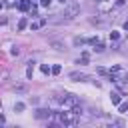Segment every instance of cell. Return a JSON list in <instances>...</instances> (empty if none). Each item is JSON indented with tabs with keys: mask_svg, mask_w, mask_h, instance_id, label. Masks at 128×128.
I'll return each instance as SVG.
<instances>
[{
	"mask_svg": "<svg viewBox=\"0 0 128 128\" xmlns=\"http://www.w3.org/2000/svg\"><path fill=\"white\" fill-rule=\"evenodd\" d=\"M54 120H56V124H62V126H76L78 124V114H74L68 108V112H56Z\"/></svg>",
	"mask_w": 128,
	"mask_h": 128,
	"instance_id": "1",
	"label": "cell"
},
{
	"mask_svg": "<svg viewBox=\"0 0 128 128\" xmlns=\"http://www.w3.org/2000/svg\"><path fill=\"white\" fill-rule=\"evenodd\" d=\"M78 12H80V6H78L76 2H70V4L64 8V12H62V14H58V16H62L64 20H72L74 16H78Z\"/></svg>",
	"mask_w": 128,
	"mask_h": 128,
	"instance_id": "2",
	"label": "cell"
},
{
	"mask_svg": "<svg viewBox=\"0 0 128 128\" xmlns=\"http://www.w3.org/2000/svg\"><path fill=\"white\" fill-rule=\"evenodd\" d=\"M76 104H78V98H76L74 94H66V96L62 98V106H64V108H74Z\"/></svg>",
	"mask_w": 128,
	"mask_h": 128,
	"instance_id": "3",
	"label": "cell"
},
{
	"mask_svg": "<svg viewBox=\"0 0 128 128\" xmlns=\"http://www.w3.org/2000/svg\"><path fill=\"white\" fill-rule=\"evenodd\" d=\"M34 116H36L38 120H44V118H50V116H52V112H50V110H46V108H38Z\"/></svg>",
	"mask_w": 128,
	"mask_h": 128,
	"instance_id": "4",
	"label": "cell"
},
{
	"mask_svg": "<svg viewBox=\"0 0 128 128\" xmlns=\"http://www.w3.org/2000/svg\"><path fill=\"white\" fill-rule=\"evenodd\" d=\"M14 92L16 94H26L28 92V86L26 84H14Z\"/></svg>",
	"mask_w": 128,
	"mask_h": 128,
	"instance_id": "5",
	"label": "cell"
},
{
	"mask_svg": "<svg viewBox=\"0 0 128 128\" xmlns=\"http://www.w3.org/2000/svg\"><path fill=\"white\" fill-rule=\"evenodd\" d=\"M88 76L86 74H82V72H72L70 74V80H86Z\"/></svg>",
	"mask_w": 128,
	"mask_h": 128,
	"instance_id": "6",
	"label": "cell"
},
{
	"mask_svg": "<svg viewBox=\"0 0 128 128\" xmlns=\"http://www.w3.org/2000/svg\"><path fill=\"white\" fill-rule=\"evenodd\" d=\"M30 6H32V4H30V0H20V2H18V8H20V10H24V12H26V10H30Z\"/></svg>",
	"mask_w": 128,
	"mask_h": 128,
	"instance_id": "7",
	"label": "cell"
},
{
	"mask_svg": "<svg viewBox=\"0 0 128 128\" xmlns=\"http://www.w3.org/2000/svg\"><path fill=\"white\" fill-rule=\"evenodd\" d=\"M32 74H34V62L30 60V62H28V68H26V76L32 78Z\"/></svg>",
	"mask_w": 128,
	"mask_h": 128,
	"instance_id": "8",
	"label": "cell"
},
{
	"mask_svg": "<svg viewBox=\"0 0 128 128\" xmlns=\"http://www.w3.org/2000/svg\"><path fill=\"white\" fill-rule=\"evenodd\" d=\"M44 24H46V20H38V22H32V26H30V28H32V30H38V28H40V26H44Z\"/></svg>",
	"mask_w": 128,
	"mask_h": 128,
	"instance_id": "9",
	"label": "cell"
},
{
	"mask_svg": "<svg viewBox=\"0 0 128 128\" xmlns=\"http://www.w3.org/2000/svg\"><path fill=\"white\" fill-rule=\"evenodd\" d=\"M110 100H112V104H120V94L112 92V94H110Z\"/></svg>",
	"mask_w": 128,
	"mask_h": 128,
	"instance_id": "10",
	"label": "cell"
},
{
	"mask_svg": "<svg viewBox=\"0 0 128 128\" xmlns=\"http://www.w3.org/2000/svg\"><path fill=\"white\" fill-rule=\"evenodd\" d=\"M40 70H42L44 74H50V72H52V68H50L48 64H42V66H40Z\"/></svg>",
	"mask_w": 128,
	"mask_h": 128,
	"instance_id": "11",
	"label": "cell"
},
{
	"mask_svg": "<svg viewBox=\"0 0 128 128\" xmlns=\"http://www.w3.org/2000/svg\"><path fill=\"white\" fill-rule=\"evenodd\" d=\"M118 110H120V112H126V110H128V102H122V104H118Z\"/></svg>",
	"mask_w": 128,
	"mask_h": 128,
	"instance_id": "12",
	"label": "cell"
},
{
	"mask_svg": "<svg viewBox=\"0 0 128 128\" xmlns=\"http://www.w3.org/2000/svg\"><path fill=\"white\" fill-rule=\"evenodd\" d=\"M26 28V18H22L20 22H18V30H24Z\"/></svg>",
	"mask_w": 128,
	"mask_h": 128,
	"instance_id": "13",
	"label": "cell"
},
{
	"mask_svg": "<svg viewBox=\"0 0 128 128\" xmlns=\"http://www.w3.org/2000/svg\"><path fill=\"white\" fill-rule=\"evenodd\" d=\"M84 42H88V40H86V38H74V44H76V46H80V44H84Z\"/></svg>",
	"mask_w": 128,
	"mask_h": 128,
	"instance_id": "14",
	"label": "cell"
},
{
	"mask_svg": "<svg viewBox=\"0 0 128 128\" xmlns=\"http://www.w3.org/2000/svg\"><path fill=\"white\" fill-rule=\"evenodd\" d=\"M14 110L22 112V110H24V104H22V102H16V104H14Z\"/></svg>",
	"mask_w": 128,
	"mask_h": 128,
	"instance_id": "15",
	"label": "cell"
},
{
	"mask_svg": "<svg viewBox=\"0 0 128 128\" xmlns=\"http://www.w3.org/2000/svg\"><path fill=\"white\" fill-rule=\"evenodd\" d=\"M60 72H62V68H60L58 64H56V66H52V74H60Z\"/></svg>",
	"mask_w": 128,
	"mask_h": 128,
	"instance_id": "16",
	"label": "cell"
},
{
	"mask_svg": "<svg viewBox=\"0 0 128 128\" xmlns=\"http://www.w3.org/2000/svg\"><path fill=\"white\" fill-rule=\"evenodd\" d=\"M110 38H112V40H118V38H120V34H118V32H112V34H110Z\"/></svg>",
	"mask_w": 128,
	"mask_h": 128,
	"instance_id": "17",
	"label": "cell"
},
{
	"mask_svg": "<svg viewBox=\"0 0 128 128\" xmlns=\"http://www.w3.org/2000/svg\"><path fill=\"white\" fill-rule=\"evenodd\" d=\"M42 6H50V0H42Z\"/></svg>",
	"mask_w": 128,
	"mask_h": 128,
	"instance_id": "18",
	"label": "cell"
},
{
	"mask_svg": "<svg viewBox=\"0 0 128 128\" xmlns=\"http://www.w3.org/2000/svg\"><path fill=\"white\" fill-rule=\"evenodd\" d=\"M124 28H126V30H128V20H126V22H124Z\"/></svg>",
	"mask_w": 128,
	"mask_h": 128,
	"instance_id": "19",
	"label": "cell"
},
{
	"mask_svg": "<svg viewBox=\"0 0 128 128\" xmlns=\"http://www.w3.org/2000/svg\"><path fill=\"white\" fill-rule=\"evenodd\" d=\"M58 2H62V4H66V0H58Z\"/></svg>",
	"mask_w": 128,
	"mask_h": 128,
	"instance_id": "20",
	"label": "cell"
},
{
	"mask_svg": "<svg viewBox=\"0 0 128 128\" xmlns=\"http://www.w3.org/2000/svg\"><path fill=\"white\" fill-rule=\"evenodd\" d=\"M0 8H2V2H0Z\"/></svg>",
	"mask_w": 128,
	"mask_h": 128,
	"instance_id": "21",
	"label": "cell"
}]
</instances>
